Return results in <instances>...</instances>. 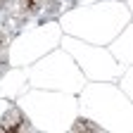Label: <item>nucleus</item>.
<instances>
[{
	"label": "nucleus",
	"mask_w": 133,
	"mask_h": 133,
	"mask_svg": "<svg viewBox=\"0 0 133 133\" xmlns=\"http://www.w3.org/2000/svg\"><path fill=\"white\" fill-rule=\"evenodd\" d=\"M19 10L24 14H36L41 10V0H19Z\"/></svg>",
	"instance_id": "nucleus-2"
},
{
	"label": "nucleus",
	"mask_w": 133,
	"mask_h": 133,
	"mask_svg": "<svg viewBox=\"0 0 133 133\" xmlns=\"http://www.w3.org/2000/svg\"><path fill=\"white\" fill-rule=\"evenodd\" d=\"M71 131H93V133H97V131H102V128L95 126V124L88 121V119H76L74 126H71Z\"/></svg>",
	"instance_id": "nucleus-3"
},
{
	"label": "nucleus",
	"mask_w": 133,
	"mask_h": 133,
	"mask_svg": "<svg viewBox=\"0 0 133 133\" xmlns=\"http://www.w3.org/2000/svg\"><path fill=\"white\" fill-rule=\"evenodd\" d=\"M5 48H7V38H5V33H0V55L5 52Z\"/></svg>",
	"instance_id": "nucleus-4"
},
{
	"label": "nucleus",
	"mask_w": 133,
	"mask_h": 133,
	"mask_svg": "<svg viewBox=\"0 0 133 133\" xmlns=\"http://www.w3.org/2000/svg\"><path fill=\"white\" fill-rule=\"evenodd\" d=\"M0 3H3V0H0Z\"/></svg>",
	"instance_id": "nucleus-5"
},
{
	"label": "nucleus",
	"mask_w": 133,
	"mask_h": 133,
	"mask_svg": "<svg viewBox=\"0 0 133 133\" xmlns=\"http://www.w3.org/2000/svg\"><path fill=\"white\" fill-rule=\"evenodd\" d=\"M29 128V121L19 107H10L5 112V116L0 119V131H10V133H17V131H24Z\"/></svg>",
	"instance_id": "nucleus-1"
}]
</instances>
